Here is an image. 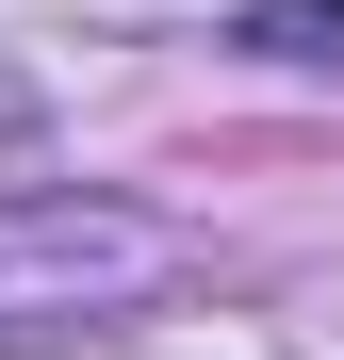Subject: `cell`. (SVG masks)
I'll return each instance as SVG.
<instances>
[{
    "mask_svg": "<svg viewBox=\"0 0 344 360\" xmlns=\"http://www.w3.org/2000/svg\"><path fill=\"white\" fill-rule=\"evenodd\" d=\"M164 262V213H132V197H0V344L17 328H66V311H98V295H148Z\"/></svg>",
    "mask_w": 344,
    "mask_h": 360,
    "instance_id": "1",
    "label": "cell"
},
{
    "mask_svg": "<svg viewBox=\"0 0 344 360\" xmlns=\"http://www.w3.org/2000/svg\"><path fill=\"white\" fill-rule=\"evenodd\" d=\"M246 49H262V66H344V0H262Z\"/></svg>",
    "mask_w": 344,
    "mask_h": 360,
    "instance_id": "2",
    "label": "cell"
},
{
    "mask_svg": "<svg viewBox=\"0 0 344 360\" xmlns=\"http://www.w3.org/2000/svg\"><path fill=\"white\" fill-rule=\"evenodd\" d=\"M17 131H33V82H17V66H0V148H17Z\"/></svg>",
    "mask_w": 344,
    "mask_h": 360,
    "instance_id": "3",
    "label": "cell"
}]
</instances>
